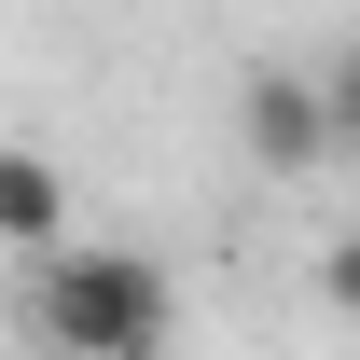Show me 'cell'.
I'll return each instance as SVG.
<instances>
[{"label": "cell", "mask_w": 360, "mask_h": 360, "mask_svg": "<svg viewBox=\"0 0 360 360\" xmlns=\"http://www.w3.org/2000/svg\"><path fill=\"white\" fill-rule=\"evenodd\" d=\"M319 291H333V305H347V319H360V222H347V236H333V250H319Z\"/></svg>", "instance_id": "obj_5"}, {"label": "cell", "mask_w": 360, "mask_h": 360, "mask_svg": "<svg viewBox=\"0 0 360 360\" xmlns=\"http://www.w3.org/2000/svg\"><path fill=\"white\" fill-rule=\"evenodd\" d=\"M236 139L264 180H319L333 167V111H319V70H250L236 84Z\"/></svg>", "instance_id": "obj_2"}, {"label": "cell", "mask_w": 360, "mask_h": 360, "mask_svg": "<svg viewBox=\"0 0 360 360\" xmlns=\"http://www.w3.org/2000/svg\"><path fill=\"white\" fill-rule=\"evenodd\" d=\"M319 111H333V167H360V42L319 56Z\"/></svg>", "instance_id": "obj_4"}, {"label": "cell", "mask_w": 360, "mask_h": 360, "mask_svg": "<svg viewBox=\"0 0 360 360\" xmlns=\"http://www.w3.org/2000/svg\"><path fill=\"white\" fill-rule=\"evenodd\" d=\"M56 236H70V180H56V153L0 139V250H56Z\"/></svg>", "instance_id": "obj_3"}, {"label": "cell", "mask_w": 360, "mask_h": 360, "mask_svg": "<svg viewBox=\"0 0 360 360\" xmlns=\"http://www.w3.org/2000/svg\"><path fill=\"white\" fill-rule=\"evenodd\" d=\"M14 319L42 333V347L70 360H139V347H167L180 333V291L167 264H139V250H28V277H14Z\"/></svg>", "instance_id": "obj_1"}]
</instances>
